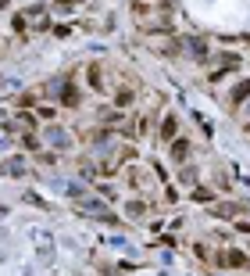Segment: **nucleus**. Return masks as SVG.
<instances>
[{"label": "nucleus", "instance_id": "nucleus-1", "mask_svg": "<svg viewBox=\"0 0 250 276\" xmlns=\"http://www.w3.org/2000/svg\"><path fill=\"white\" fill-rule=\"evenodd\" d=\"M250 94V82H239V90H236V94H233V100H243Z\"/></svg>", "mask_w": 250, "mask_h": 276}]
</instances>
